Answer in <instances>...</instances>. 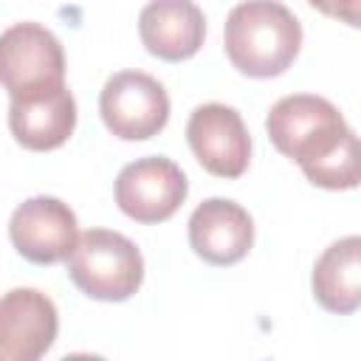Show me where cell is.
Segmentation results:
<instances>
[{
    "label": "cell",
    "mask_w": 361,
    "mask_h": 361,
    "mask_svg": "<svg viewBox=\"0 0 361 361\" xmlns=\"http://www.w3.org/2000/svg\"><path fill=\"white\" fill-rule=\"evenodd\" d=\"M265 130L271 144L293 158L305 178L322 189L358 186V141L336 104L322 96L293 93L279 99Z\"/></svg>",
    "instance_id": "1"
},
{
    "label": "cell",
    "mask_w": 361,
    "mask_h": 361,
    "mask_svg": "<svg viewBox=\"0 0 361 361\" xmlns=\"http://www.w3.org/2000/svg\"><path fill=\"white\" fill-rule=\"evenodd\" d=\"M226 54L231 65L254 79L285 73L302 45L296 14L276 0H245L226 17Z\"/></svg>",
    "instance_id": "2"
},
{
    "label": "cell",
    "mask_w": 361,
    "mask_h": 361,
    "mask_svg": "<svg viewBox=\"0 0 361 361\" xmlns=\"http://www.w3.org/2000/svg\"><path fill=\"white\" fill-rule=\"evenodd\" d=\"M73 285L99 302H124L144 282V257L138 245L110 228H87L68 254Z\"/></svg>",
    "instance_id": "3"
},
{
    "label": "cell",
    "mask_w": 361,
    "mask_h": 361,
    "mask_svg": "<svg viewBox=\"0 0 361 361\" xmlns=\"http://www.w3.org/2000/svg\"><path fill=\"white\" fill-rule=\"evenodd\" d=\"M0 85L11 99L65 85L62 42L39 23H17L0 34Z\"/></svg>",
    "instance_id": "4"
},
{
    "label": "cell",
    "mask_w": 361,
    "mask_h": 361,
    "mask_svg": "<svg viewBox=\"0 0 361 361\" xmlns=\"http://www.w3.org/2000/svg\"><path fill=\"white\" fill-rule=\"evenodd\" d=\"M104 127L124 141H147L169 121V96L158 79L141 71L113 73L99 96Z\"/></svg>",
    "instance_id": "5"
},
{
    "label": "cell",
    "mask_w": 361,
    "mask_h": 361,
    "mask_svg": "<svg viewBox=\"0 0 361 361\" xmlns=\"http://www.w3.org/2000/svg\"><path fill=\"white\" fill-rule=\"evenodd\" d=\"M189 183L183 169L164 158L149 155L127 164L116 178V203L135 223H164L186 200Z\"/></svg>",
    "instance_id": "6"
},
{
    "label": "cell",
    "mask_w": 361,
    "mask_h": 361,
    "mask_svg": "<svg viewBox=\"0 0 361 361\" xmlns=\"http://www.w3.org/2000/svg\"><path fill=\"white\" fill-rule=\"evenodd\" d=\"M186 141L200 166L217 178H240L251 161V138L240 113L228 104L209 102L192 110Z\"/></svg>",
    "instance_id": "7"
},
{
    "label": "cell",
    "mask_w": 361,
    "mask_h": 361,
    "mask_svg": "<svg viewBox=\"0 0 361 361\" xmlns=\"http://www.w3.org/2000/svg\"><path fill=\"white\" fill-rule=\"evenodd\" d=\"M8 237L20 257L37 265H54L68 259L76 245V214L59 197L37 195L20 203L8 220Z\"/></svg>",
    "instance_id": "8"
},
{
    "label": "cell",
    "mask_w": 361,
    "mask_h": 361,
    "mask_svg": "<svg viewBox=\"0 0 361 361\" xmlns=\"http://www.w3.org/2000/svg\"><path fill=\"white\" fill-rule=\"evenodd\" d=\"M59 330L54 302L37 288H14L0 296V361L42 358Z\"/></svg>",
    "instance_id": "9"
},
{
    "label": "cell",
    "mask_w": 361,
    "mask_h": 361,
    "mask_svg": "<svg viewBox=\"0 0 361 361\" xmlns=\"http://www.w3.org/2000/svg\"><path fill=\"white\" fill-rule=\"evenodd\" d=\"M254 243L251 214L226 197L203 200L189 217V245L209 265L240 262Z\"/></svg>",
    "instance_id": "10"
},
{
    "label": "cell",
    "mask_w": 361,
    "mask_h": 361,
    "mask_svg": "<svg viewBox=\"0 0 361 361\" xmlns=\"http://www.w3.org/2000/svg\"><path fill=\"white\" fill-rule=\"evenodd\" d=\"M8 127L17 144L31 152H48L62 147L76 127V102L68 85L11 99Z\"/></svg>",
    "instance_id": "11"
},
{
    "label": "cell",
    "mask_w": 361,
    "mask_h": 361,
    "mask_svg": "<svg viewBox=\"0 0 361 361\" xmlns=\"http://www.w3.org/2000/svg\"><path fill=\"white\" fill-rule=\"evenodd\" d=\"M138 34L152 56L180 62L200 51L206 20L195 0H149L138 14Z\"/></svg>",
    "instance_id": "12"
},
{
    "label": "cell",
    "mask_w": 361,
    "mask_h": 361,
    "mask_svg": "<svg viewBox=\"0 0 361 361\" xmlns=\"http://www.w3.org/2000/svg\"><path fill=\"white\" fill-rule=\"evenodd\" d=\"M313 296L330 313H353L361 305V240H336L313 265Z\"/></svg>",
    "instance_id": "13"
},
{
    "label": "cell",
    "mask_w": 361,
    "mask_h": 361,
    "mask_svg": "<svg viewBox=\"0 0 361 361\" xmlns=\"http://www.w3.org/2000/svg\"><path fill=\"white\" fill-rule=\"evenodd\" d=\"M313 8H319L322 14L333 17V20H341L347 25H358V6L361 0H307Z\"/></svg>",
    "instance_id": "14"
}]
</instances>
